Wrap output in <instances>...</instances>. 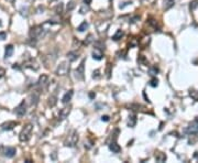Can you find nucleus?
<instances>
[{
  "instance_id": "obj_23",
  "label": "nucleus",
  "mask_w": 198,
  "mask_h": 163,
  "mask_svg": "<svg viewBox=\"0 0 198 163\" xmlns=\"http://www.w3.org/2000/svg\"><path fill=\"white\" fill-rule=\"evenodd\" d=\"M89 11V6L88 4H83V6L80 7L79 9V12L81 13V15H85V13H87Z\"/></svg>"
},
{
  "instance_id": "obj_1",
  "label": "nucleus",
  "mask_w": 198,
  "mask_h": 163,
  "mask_svg": "<svg viewBox=\"0 0 198 163\" xmlns=\"http://www.w3.org/2000/svg\"><path fill=\"white\" fill-rule=\"evenodd\" d=\"M78 142V133L76 130H72V131L68 133V136L66 137L65 141H64V144L65 147H68V148H74Z\"/></svg>"
},
{
  "instance_id": "obj_7",
  "label": "nucleus",
  "mask_w": 198,
  "mask_h": 163,
  "mask_svg": "<svg viewBox=\"0 0 198 163\" xmlns=\"http://www.w3.org/2000/svg\"><path fill=\"white\" fill-rule=\"evenodd\" d=\"M2 153H3V155H4V157H7V158H12V157H15V155H16L17 150H16V148L7 147V148H4V149H3Z\"/></svg>"
},
{
  "instance_id": "obj_10",
  "label": "nucleus",
  "mask_w": 198,
  "mask_h": 163,
  "mask_svg": "<svg viewBox=\"0 0 198 163\" xmlns=\"http://www.w3.org/2000/svg\"><path fill=\"white\" fill-rule=\"evenodd\" d=\"M109 149H110V151H112L113 153H119L121 151V147L119 146L116 141H112V142L109 143Z\"/></svg>"
},
{
  "instance_id": "obj_40",
  "label": "nucleus",
  "mask_w": 198,
  "mask_h": 163,
  "mask_svg": "<svg viewBox=\"0 0 198 163\" xmlns=\"http://www.w3.org/2000/svg\"><path fill=\"white\" fill-rule=\"evenodd\" d=\"M1 24H2V23H1V20H0V27H1Z\"/></svg>"
},
{
  "instance_id": "obj_15",
  "label": "nucleus",
  "mask_w": 198,
  "mask_h": 163,
  "mask_svg": "<svg viewBox=\"0 0 198 163\" xmlns=\"http://www.w3.org/2000/svg\"><path fill=\"white\" fill-rule=\"evenodd\" d=\"M13 51H15V49H13L12 45H7L6 46V51H4V57H6V58L10 57L11 55L13 54Z\"/></svg>"
},
{
  "instance_id": "obj_18",
  "label": "nucleus",
  "mask_w": 198,
  "mask_h": 163,
  "mask_svg": "<svg viewBox=\"0 0 198 163\" xmlns=\"http://www.w3.org/2000/svg\"><path fill=\"white\" fill-rule=\"evenodd\" d=\"M88 27H89V23L87 21H84L79 27L77 28V31L78 32H84V31H86L87 29H88Z\"/></svg>"
},
{
  "instance_id": "obj_25",
  "label": "nucleus",
  "mask_w": 198,
  "mask_h": 163,
  "mask_svg": "<svg viewBox=\"0 0 198 163\" xmlns=\"http://www.w3.org/2000/svg\"><path fill=\"white\" fill-rule=\"evenodd\" d=\"M55 104H56V97H55V96H51L50 99H49V105L51 107H54Z\"/></svg>"
},
{
  "instance_id": "obj_35",
  "label": "nucleus",
  "mask_w": 198,
  "mask_h": 163,
  "mask_svg": "<svg viewBox=\"0 0 198 163\" xmlns=\"http://www.w3.org/2000/svg\"><path fill=\"white\" fill-rule=\"evenodd\" d=\"M93 77H94V78H98V77H99V69H96V71L94 72Z\"/></svg>"
},
{
  "instance_id": "obj_22",
  "label": "nucleus",
  "mask_w": 198,
  "mask_h": 163,
  "mask_svg": "<svg viewBox=\"0 0 198 163\" xmlns=\"http://www.w3.org/2000/svg\"><path fill=\"white\" fill-rule=\"evenodd\" d=\"M186 131L187 132H189V133H195L198 131V126H194V125H192L189 126L187 129H186Z\"/></svg>"
},
{
  "instance_id": "obj_32",
  "label": "nucleus",
  "mask_w": 198,
  "mask_h": 163,
  "mask_svg": "<svg viewBox=\"0 0 198 163\" xmlns=\"http://www.w3.org/2000/svg\"><path fill=\"white\" fill-rule=\"evenodd\" d=\"M4 74H6V69H4L3 67L0 66V78L4 76Z\"/></svg>"
},
{
  "instance_id": "obj_28",
  "label": "nucleus",
  "mask_w": 198,
  "mask_h": 163,
  "mask_svg": "<svg viewBox=\"0 0 198 163\" xmlns=\"http://www.w3.org/2000/svg\"><path fill=\"white\" fill-rule=\"evenodd\" d=\"M93 41H94V35H93V34H89L88 36H87V39L85 40V44L88 45V44H90Z\"/></svg>"
},
{
  "instance_id": "obj_20",
  "label": "nucleus",
  "mask_w": 198,
  "mask_h": 163,
  "mask_svg": "<svg viewBox=\"0 0 198 163\" xmlns=\"http://www.w3.org/2000/svg\"><path fill=\"white\" fill-rule=\"evenodd\" d=\"M77 57L78 56H77L76 52H68L67 53V58H68V61H70V62H74Z\"/></svg>"
},
{
  "instance_id": "obj_26",
  "label": "nucleus",
  "mask_w": 198,
  "mask_h": 163,
  "mask_svg": "<svg viewBox=\"0 0 198 163\" xmlns=\"http://www.w3.org/2000/svg\"><path fill=\"white\" fill-rule=\"evenodd\" d=\"M149 72H150L151 75H153V76H154V75H156V74L159 73V68L156 67V66H152V67L150 68V71H149Z\"/></svg>"
},
{
  "instance_id": "obj_14",
  "label": "nucleus",
  "mask_w": 198,
  "mask_h": 163,
  "mask_svg": "<svg viewBox=\"0 0 198 163\" xmlns=\"http://www.w3.org/2000/svg\"><path fill=\"white\" fill-rule=\"evenodd\" d=\"M103 52H101V50L100 49H95V51L93 52V57L95 58V60H97V61H99V60H101L103 58Z\"/></svg>"
},
{
  "instance_id": "obj_21",
  "label": "nucleus",
  "mask_w": 198,
  "mask_h": 163,
  "mask_svg": "<svg viewBox=\"0 0 198 163\" xmlns=\"http://www.w3.org/2000/svg\"><path fill=\"white\" fill-rule=\"evenodd\" d=\"M189 96H190L192 99H194L195 101H198V90L190 89L189 90Z\"/></svg>"
},
{
  "instance_id": "obj_8",
  "label": "nucleus",
  "mask_w": 198,
  "mask_h": 163,
  "mask_svg": "<svg viewBox=\"0 0 198 163\" xmlns=\"http://www.w3.org/2000/svg\"><path fill=\"white\" fill-rule=\"evenodd\" d=\"M24 66L28 67V68H31V69H34V71H38L39 69V65L38 63H36L33 58H30V60H28V61L24 62Z\"/></svg>"
},
{
  "instance_id": "obj_31",
  "label": "nucleus",
  "mask_w": 198,
  "mask_h": 163,
  "mask_svg": "<svg viewBox=\"0 0 198 163\" xmlns=\"http://www.w3.org/2000/svg\"><path fill=\"white\" fill-rule=\"evenodd\" d=\"M129 4H131V1H126V2H122V4H120V6H119V8H120V9H123L124 7L129 6Z\"/></svg>"
},
{
  "instance_id": "obj_30",
  "label": "nucleus",
  "mask_w": 198,
  "mask_h": 163,
  "mask_svg": "<svg viewBox=\"0 0 198 163\" xmlns=\"http://www.w3.org/2000/svg\"><path fill=\"white\" fill-rule=\"evenodd\" d=\"M74 8H75V2H74V1H71L70 3L67 4V11H68V12L72 11Z\"/></svg>"
},
{
  "instance_id": "obj_9",
  "label": "nucleus",
  "mask_w": 198,
  "mask_h": 163,
  "mask_svg": "<svg viewBox=\"0 0 198 163\" xmlns=\"http://www.w3.org/2000/svg\"><path fill=\"white\" fill-rule=\"evenodd\" d=\"M18 125V122L16 121H8V122H4L0 126V130H11L16 127Z\"/></svg>"
},
{
  "instance_id": "obj_13",
  "label": "nucleus",
  "mask_w": 198,
  "mask_h": 163,
  "mask_svg": "<svg viewBox=\"0 0 198 163\" xmlns=\"http://www.w3.org/2000/svg\"><path fill=\"white\" fill-rule=\"evenodd\" d=\"M47 81H49V76H47V75H45V74H43V75H41V76H40V78H39V82H38L39 86H41V87H44V86L47 84Z\"/></svg>"
},
{
  "instance_id": "obj_16",
  "label": "nucleus",
  "mask_w": 198,
  "mask_h": 163,
  "mask_svg": "<svg viewBox=\"0 0 198 163\" xmlns=\"http://www.w3.org/2000/svg\"><path fill=\"white\" fill-rule=\"evenodd\" d=\"M70 111H71V107H66V108H63L61 110V113H59V118L61 119H65L68 114H70Z\"/></svg>"
},
{
  "instance_id": "obj_2",
  "label": "nucleus",
  "mask_w": 198,
  "mask_h": 163,
  "mask_svg": "<svg viewBox=\"0 0 198 163\" xmlns=\"http://www.w3.org/2000/svg\"><path fill=\"white\" fill-rule=\"evenodd\" d=\"M32 130H33V126L31 123H28L26 126H24V128L22 129V131L20 132V136H19V139H20L21 142H26L29 140L31 138Z\"/></svg>"
},
{
  "instance_id": "obj_27",
  "label": "nucleus",
  "mask_w": 198,
  "mask_h": 163,
  "mask_svg": "<svg viewBox=\"0 0 198 163\" xmlns=\"http://www.w3.org/2000/svg\"><path fill=\"white\" fill-rule=\"evenodd\" d=\"M197 7H198V0H193V1L190 2V6H189L190 10H195Z\"/></svg>"
},
{
  "instance_id": "obj_19",
  "label": "nucleus",
  "mask_w": 198,
  "mask_h": 163,
  "mask_svg": "<svg viewBox=\"0 0 198 163\" xmlns=\"http://www.w3.org/2000/svg\"><path fill=\"white\" fill-rule=\"evenodd\" d=\"M123 31L122 30H117V32H116V33H114L113 34V36H112V40L113 41H118V40H120L121 38H122V36H123Z\"/></svg>"
},
{
  "instance_id": "obj_12",
  "label": "nucleus",
  "mask_w": 198,
  "mask_h": 163,
  "mask_svg": "<svg viewBox=\"0 0 198 163\" xmlns=\"http://www.w3.org/2000/svg\"><path fill=\"white\" fill-rule=\"evenodd\" d=\"M154 157H155L156 162H165L166 161V154L163 152H161V151H156Z\"/></svg>"
},
{
  "instance_id": "obj_6",
  "label": "nucleus",
  "mask_w": 198,
  "mask_h": 163,
  "mask_svg": "<svg viewBox=\"0 0 198 163\" xmlns=\"http://www.w3.org/2000/svg\"><path fill=\"white\" fill-rule=\"evenodd\" d=\"M84 67H85V61H83L80 64H79V66H78L76 68V71H75V77L77 78V80H79V81H83L84 80Z\"/></svg>"
},
{
  "instance_id": "obj_29",
  "label": "nucleus",
  "mask_w": 198,
  "mask_h": 163,
  "mask_svg": "<svg viewBox=\"0 0 198 163\" xmlns=\"http://www.w3.org/2000/svg\"><path fill=\"white\" fill-rule=\"evenodd\" d=\"M150 85L152 87H156V86L159 85V80H158V78H152L151 82H150Z\"/></svg>"
},
{
  "instance_id": "obj_37",
  "label": "nucleus",
  "mask_w": 198,
  "mask_h": 163,
  "mask_svg": "<svg viewBox=\"0 0 198 163\" xmlns=\"http://www.w3.org/2000/svg\"><path fill=\"white\" fill-rule=\"evenodd\" d=\"M89 97H90V98H94V97H95V94H94V93H90V94H89Z\"/></svg>"
},
{
  "instance_id": "obj_11",
  "label": "nucleus",
  "mask_w": 198,
  "mask_h": 163,
  "mask_svg": "<svg viewBox=\"0 0 198 163\" xmlns=\"http://www.w3.org/2000/svg\"><path fill=\"white\" fill-rule=\"evenodd\" d=\"M73 95H74V90H68L65 95L63 96V98H62V102L63 104H68V102L71 101V99H72V97H73Z\"/></svg>"
},
{
  "instance_id": "obj_3",
  "label": "nucleus",
  "mask_w": 198,
  "mask_h": 163,
  "mask_svg": "<svg viewBox=\"0 0 198 163\" xmlns=\"http://www.w3.org/2000/svg\"><path fill=\"white\" fill-rule=\"evenodd\" d=\"M45 30L44 29V25H36L34 28H32L31 31H30V36L32 39H35V40H39L41 39L45 33Z\"/></svg>"
},
{
  "instance_id": "obj_34",
  "label": "nucleus",
  "mask_w": 198,
  "mask_h": 163,
  "mask_svg": "<svg viewBox=\"0 0 198 163\" xmlns=\"http://www.w3.org/2000/svg\"><path fill=\"white\" fill-rule=\"evenodd\" d=\"M110 67H111V65L108 64V66H107V77L108 78L110 77V73H111V71H110Z\"/></svg>"
},
{
  "instance_id": "obj_36",
  "label": "nucleus",
  "mask_w": 198,
  "mask_h": 163,
  "mask_svg": "<svg viewBox=\"0 0 198 163\" xmlns=\"http://www.w3.org/2000/svg\"><path fill=\"white\" fill-rule=\"evenodd\" d=\"M109 117H108V116H103V117H101V120H103V121H106V122H107V121H109Z\"/></svg>"
},
{
  "instance_id": "obj_17",
  "label": "nucleus",
  "mask_w": 198,
  "mask_h": 163,
  "mask_svg": "<svg viewBox=\"0 0 198 163\" xmlns=\"http://www.w3.org/2000/svg\"><path fill=\"white\" fill-rule=\"evenodd\" d=\"M136 123V117H135V115H131L130 117H129V120H128V126L129 127H134Z\"/></svg>"
},
{
  "instance_id": "obj_39",
  "label": "nucleus",
  "mask_w": 198,
  "mask_h": 163,
  "mask_svg": "<svg viewBox=\"0 0 198 163\" xmlns=\"http://www.w3.org/2000/svg\"><path fill=\"white\" fill-rule=\"evenodd\" d=\"M195 121L198 123V116H197V117H196V119H195Z\"/></svg>"
},
{
  "instance_id": "obj_5",
  "label": "nucleus",
  "mask_w": 198,
  "mask_h": 163,
  "mask_svg": "<svg viewBox=\"0 0 198 163\" xmlns=\"http://www.w3.org/2000/svg\"><path fill=\"white\" fill-rule=\"evenodd\" d=\"M15 113H16L17 116H19V117H22V116L25 115V113H26V104H25L24 100H22L20 104L16 107Z\"/></svg>"
},
{
  "instance_id": "obj_33",
  "label": "nucleus",
  "mask_w": 198,
  "mask_h": 163,
  "mask_svg": "<svg viewBox=\"0 0 198 163\" xmlns=\"http://www.w3.org/2000/svg\"><path fill=\"white\" fill-rule=\"evenodd\" d=\"M7 39V34L4 32H0V40H4Z\"/></svg>"
},
{
  "instance_id": "obj_24",
  "label": "nucleus",
  "mask_w": 198,
  "mask_h": 163,
  "mask_svg": "<svg viewBox=\"0 0 198 163\" xmlns=\"http://www.w3.org/2000/svg\"><path fill=\"white\" fill-rule=\"evenodd\" d=\"M173 6H174V0H164V8L165 9H169Z\"/></svg>"
},
{
  "instance_id": "obj_38",
  "label": "nucleus",
  "mask_w": 198,
  "mask_h": 163,
  "mask_svg": "<svg viewBox=\"0 0 198 163\" xmlns=\"http://www.w3.org/2000/svg\"><path fill=\"white\" fill-rule=\"evenodd\" d=\"M8 1H9V2H11V3H13V2H15V0H8Z\"/></svg>"
},
{
  "instance_id": "obj_4",
  "label": "nucleus",
  "mask_w": 198,
  "mask_h": 163,
  "mask_svg": "<svg viewBox=\"0 0 198 163\" xmlns=\"http://www.w3.org/2000/svg\"><path fill=\"white\" fill-rule=\"evenodd\" d=\"M70 72V62H62L56 68V75L64 76Z\"/></svg>"
}]
</instances>
